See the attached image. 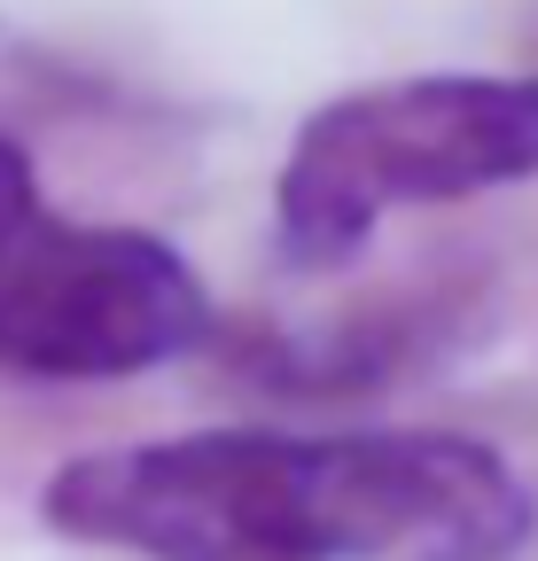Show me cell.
<instances>
[{"label": "cell", "mask_w": 538, "mask_h": 561, "mask_svg": "<svg viewBox=\"0 0 538 561\" xmlns=\"http://www.w3.org/2000/svg\"><path fill=\"white\" fill-rule=\"evenodd\" d=\"M538 180V70H422L328 94L274 172V257L328 280L398 210H445Z\"/></svg>", "instance_id": "cell-2"}, {"label": "cell", "mask_w": 538, "mask_h": 561, "mask_svg": "<svg viewBox=\"0 0 538 561\" xmlns=\"http://www.w3.org/2000/svg\"><path fill=\"white\" fill-rule=\"evenodd\" d=\"M219 343V297L157 227L71 219L0 133V375L39 390L141 382Z\"/></svg>", "instance_id": "cell-3"}, {"label": "cell", "mask_w": 538, "mask_h": 561, "mask_svg": "<svg viewBox=\"0 0 538 561\" xmlns=\"http://www.w3.org/2000/svg\"><path fill=\"white\" fill-rule=\"evenodd\" d=\"M39 523L133 561H523L538 491L468 430H180L39 483Z\"/></svg>", "instance_id": "cell-1"}]
</instances>
